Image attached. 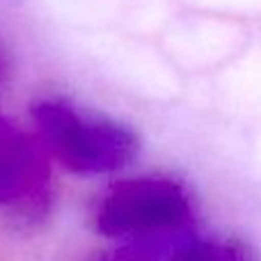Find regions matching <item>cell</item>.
<instances>
[{
	"label": "cell",
	"instance_id": "1",
	"mask_svg": "<svg viewBox=\"0 0 261 261\" xmlns=\"http://www.w3.org/2000/svg\"><path fill=\"white\" fill-rule=\"evenodd\" d=\"M30 113L46 151L76 174L117 172L140 151L133 128L113 119L87 117L64 99H41Z\"/></svg>",
	"mask_w": 261,
	"mask_h": 261
},
{
	"label": "cell",
	"instance_id": "2",
	"mask_svg": "<svg viewBox=\"0 0 261 261\" xmlns=\"http://www.w3.org/2000/svg\"><path fill=\"white\" fill-rule=\"evenodd\" d=\"M195 227L188 190L170 176L122 179L106 193L96 211V229L108 239L163 234Z\"/></svg>",
	"mask_w": 261,
	"mask_h": 261
},
{
	"label": "cell",
	"instance_id": "3",
	"mask_svg": "<svg viewBox=\"0 0 261 261\" xmlns=\"http://www.w3.org/2000/svg\"><path fill=\"white\" fill-rule=\"evenodd\" d=\"M53 199V181L44 147L25 130L0 117V211L37 220Z\"/></svg>",
	"mask_w": 261,
	"mask_h": 261
},
{
	"label": "cell",
	"instance_id": "4",
	"mask_svg": "<svg viewBox=\"0 0 261 261\" xmlns=\"http://www.w3.org/2000/svg\"><path fill=\"white\" fill-rule=\"evenodd\" d=\"M195 236V227L179 231H163V234L130 236L122 245L101 252L94 261H172L176 250Z\"/></svg>",
	"mask_w": 261,
	"mask_h": 261
},
{
	"label": "cell",
	"instance_id": "5",
	"mask_svg": "<svg viewBox=\"0 0 261 261\" xmlns=\"http://www.w3.org/2000/svg\"><path fill=\"white\" fill-rule=\"evenodd\" d=\"M172 261H261V257L252 245L239 236L199 239L195 234L176 250Z\"/></svg>",
	"mask_w": 261,
	"mask_h": 261
}]
</instances>
